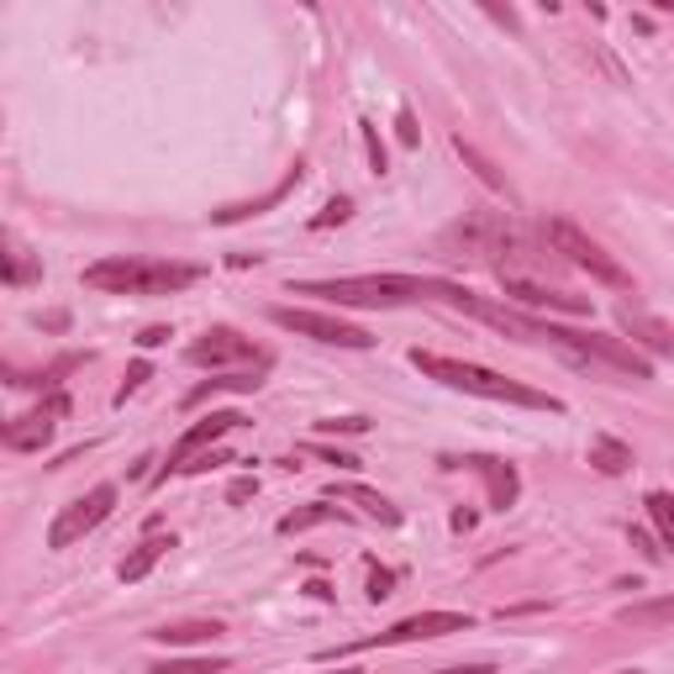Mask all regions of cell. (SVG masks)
<instances>
[{
    "mask_svg": "<svg viewBox=\"0 0 674 674\" xmlns=\"http://www.w3.org/2000/svg\"><path fill=\"white\" fill-rule=\"evenodd\" d=\"M269 322L295 332V338H311V343H327V348H375V338L364 327L343 322L332 311H311V306H274Z\"/></svg>",
    "mask_w": 674,
    "mask_h": 674,
    "instance_id": "6",
    "label": "cell"
},
{
    "mask_svg": "<svg viewBox=\"0 0 674 674\" xmlns=\"http://www.w3.org/2000/svg\"><path fill=\"white\" fill-rule=\"evenodd\" d=\"M474 616L470 612H416V616H401V622H390L385 632L375 638H358L348 648H327L322 664L332 659H348V653H364V648H395V643H427V638H448V632H470Z\"/></svg>",
    "mask_w": 674,
    "mask_h": 674,
    "instance_id": "5",
    "label": "cell"
},
{
    "mask_svg": "<svg viewBox=\"0 0 674 674\" xmlns=\"http://www.w3.org/2000/svg\"><path fill=\"white\" fill-rule=\"evenodd\" d=\"M196 280H201L196 264H169V259H143V253H117L85 269V285L106 295H175Z\"/></svg>",
    "mask_w": 674,
    "mask_h": 674,
    "instance_id": "3",
    "label": "cell"
},
{
    "mask_svg": "<svg viewBox=\"0 0 674 674\" xmlns=\"http://www.w3.org/2000/svg\"><path fill=\"white\" fill-rule=\"evenodd\" d=\"M438 674H496V664H453V670H438Z\"/></svg>",
    "mask_w": 674,
    "mask_h": 674,
    "instance_id": "36",
    "label": "cell"
},
{
    "mask_svg": "<svg viewBox=\"0 0 674 674\" xmlns=\"http://www.w3.org/2000/svg\"><path fill=\"white\" fill-rule=\"evenodd\" d=\"M612 674H643V670H612Z\"/></svg>",
    "mask_w": 674,
    "mask_h": 674,
    "instance_id": "37",
    "label": "cell"
},
{
    "mask_svg": "<svg viewBox=\"0 0 674 674\" xmlns=\"http://www.w3.org/2000/svg\"><path fill=\"white\" fill-rule=\"evenodd\" d=\"M233 659H164V664H153L147 674H227Z\"/></svg>",
    "mask_w": 674,
    "mask_h": 674,
    "instance_id": "25",
    "label": "cell"
},
{
    "mask_svg": "<svg viewBox=\"0 0 674 674\" xmlns=\"http://www.w3.org/2000/svg\"><path fill=\"white\" fill-rule=\"evenodd\" d=\"M411 369H422L427 380L448 385V390H464V395H485V401H506V406H528V411H564L558 395L548 390H532L522 380H506L485 364H464V358H448V353H427L411 348Z\"/></svg>",
    "mask_w": 674,
    "mask_h": 674,
    "instance_id": "2",
    "label": "cell"
},
{
    "mask_svg": "<svg viewBox=\"0 0 674 674\" xmlns=\"http://www.w3.org/2000/svg\"><path fill=\"white\" fill-rule=\"evenodd\" d=\"M291 295H317L332 306H369V311H395L416 300H442L453 306L459 285L453 280H427V274H343V280H300Z\"/></svg>",
    "mask_w": 674,
    "mask_h": 674,
    "instance_id": "1",
    "label": "cell"
},
{
    "mask_svg": "<svg viewBox=\"0 0 674 674\" xmlns=\"http://www.w3.org/2000/svg\"><path fill=\"white\" fill-rule=\"evenodd\" d=\"M590 464L601 474H627L632 470V448L622 438H612V433H595V438H590Z\"/></svg>",
    "mask_w": 674,
    "mask_h": 674,
    "instance_id": "18",
    "label": "cell"
},
{
    "mask_svg": "<svg viewBox=\"0 0 674 674\" xmlns=\"http://www.w3.org/2000/svg\"><path fill=\"white\" fill-rule=\"evenodd\" d=\"M233 427H243V416H237V411H211L205 422H196V427H185V433H179V442H175V448H169V464H164V480H169V474H185V470H190V464H196V459H201V453H211V442H216V438H227Z\"/></svg>",
    "mask_w": 674,
    "mask_h": 674,
    "instance_id": "10",
    "label": "cell"
},
{
    "mask_svg": "<svg viewBox=\"0 0 674 674\" xmlns=\"http://www.w3.org/2000/svg\"><path fill=\"white\" fill-rule=\"evenodd\" d=\"M147 375H153V364H147V358H138V364L127 369V380L117 385V406H127V395H138V390H143Z\"/></svg>",
    "mask_w": 674,
    "mask_h": 674,
    "instance_id": "29",
    "label": "cell"
},
{
    "mask_svg": "<svg viewBox=\"0 0 674 674\" xmlns=\"http://www.w3.org/2000/svg\"><path fill=\"white\" fill-rule=\"evenodd\" d=\"M37 280H43V264L32 259L16 237L5 233V285H11V291H27V285H37Z\"/></svg>",
    "mask_w": 674,
    "mask_h": 674,
    "instance_id": "19",
    "label": "cell"
},
{
    "mask_svg": "<svg viewBox=\"0 0 674 674\" xmlns=\"http://www.w3.org/2000/svg\"><path fill=\"white\" fill-rule=\"evenodd\" d=\"M390 590H395V575H390V569H380V564L369 558V601H385Z\"/></svg>",
    "mask_w": 674,
    "mask_h": 674,
    "instance_id": "30",
    "label": "cell"
},
{
    "mask_svg": "<svg viewBox=\"0 0 674 674\" xmlns=\"http://www.w3.org/2000/svg\"><path fill=\"white\" fill-rule=\"evenodd\" d=\"M300 179H306V164H295L291 175L280 179V185H274V190H264V196H259V201L227 205V211H216V216H211V222H222V227H233V222H248V216H264L269 205H280V201H285V196H291V190H295V185H300Z\"/></svg>",
    "mask_w": 674,
    "mask_h": 674,
    "instance_id": "15",
    "label": "cell"
},
{
    "mask_svg": "<svg viewBox=\"0 0 674 674\" xmlns=\"http://www.w3.org/2000/svg\"><path fill=\"white\" fill-rule=\"evenodd\" d=\"M332 496H338V500H358L375 522H385V528H401V511H395L380 490H369V485H332Z\"/></svg>",
    "mask_w": 674,
    "mask_h": 674,
    "instance_id": "21",
    "label": "cell"
},
{
    "mask_svg": "<svg viewBox=\"0 0 674 674\" xmlns=\"http://www.w3.org/2000/svg\"><path fill=\"white\" fill-rule=\"evenodd\" d=\"M622 622H632V627H659V622H674V595L632 601V606H622Z\"/></svg>",
    "mask_w": 674,
    "mask_h": 674,
    "instance_id": "24",
    "label": "cell"
},
{
    "mask_svg": "<svg viewBox=\"0 0 674 674\" xmlns=\"http://www.w3.org/2000/svg\"><path fill=\"white\" fill-rule=\"evenodd\" d=\"M364 147H369V164H375V175H385V143L375 138V127H364Z\"/></svg>",
    "mask_w": 674,
    "mask_h": 674,
    "instance_id": "32",
    "label": "cell"
},
{
    "mask_svg": "<svg viewBox=\"0 0 674 674\" xmlns=\"http://www.w3.org/2000/svg\"><path fill=\"white\" fill-rule=\"evenodd\" d=\"M632 548H643L648 564H659V558H664V548H653V532H643V528H632Z\"/></svg>",
    "mask_w": 674,
    "mask_h": 674,
    "instance_id": "33",
    "label": "cell"
},
{
    "mask_svg": "<svg viewBox=\"0 0 674 674\" xmlns=\"http://www.w3.org/2000/svg\"><path fill=\"white\" fill-rule=\"evenodd\" d=\"M470 470L485 480V490H490V511H511L517 506V496H522V480H517V470L511 464H500V459H470Z\"/></svg>",
    "mask_w": 674,
    "mask_h": 674,
    "instance_id": "13",
    "label": "cell"
},
{
    "mask_svg": "<svg viewBox=\"0 0 674 674\" xmlns=\"http://www.w3.org/2000/svg\"><path fill=\"white\" fill-rule=\"evenodd\" d=\"M117 511V485H95L85 496H74L63 506L59 517H54V528H48V548H74L85 532H95L106 517Z\"/></svg>",
    "mask_w": 674,
    "mask_h": 674,
    "instance_id": "7",
    "label": "cell"
},
{
    "mask_svg": "<svg viewBox=\"0 0 674 674\" xmlns=\"http://www.w3.org/2000/svg\"><path fill=\"white\" fill-rule=\"evenodd\" d=\"M348 216H353V201H348V196H338V201H327V205H322V216L311 222V233H327V227H343Z\"/></svg>",
    "mask_w": 674,
    "mask_h": 674,
    "instance_id": "26",
    "label": "cell"
},
{
    "mask_svg": "<svg viewBox=\"0 0 674 674\" xmlns=\"http://www.w3.org/2000/svg\"><path fill=\"white\" fill-rule=\"evenodd\" d=\"M453 147H459V158H464V164H470L474 175H480V185H490L496 196H506V201H517V196H511V185H506V175H500V169H496V164H490V158H485V153H480V147H474V143H464V138H453Z\"/></svg>",
    "mask_w": 674,
    "mask_h": 674,
    "instance_id": "22",
    "label": "cell"
},
{
    "mask_svg": "<svg viewBox=\"0 0 674 674\" xmlns=\"http://www.w3.org/2000/svg\"><path fill=\"white\" fill-rule=\"evenodd\" d=\"M185 358L196 364V369H227L233 375V364H274L264 348H253V338H243V332H233V327H211V332H201L190 348H185Z\"/></svg>",
    "mask_w": 674,
    "mask_h": 674,
    "instance_id": "8",
    "label": "cell"
},
{
    "mask_svg": "<svg viewBox=\"0 0 674 674\" xmlns=\"http://www.w3.org/2000/svg\"><path fill=\"white\" fill-rule=\"evenodd\" d=\"M395 132H401V143L406 147H416V138H422V132H416V117H411L406 106H401V117H395Z\"/></svg>",
    "mask_w": 674,
    "mask_h": 674,
    "instance_id": "34",
    "label": "cell"
},
{
    "mask_svg": "<svg viewBox=\"0 0 674 674\" xmlns=\"http://www.w3.org/2000/svg\"><path fill=\"white\" fill-rule=\"evenodd\" d=\"M643 511H648V522H653V532H659V543L674 554V496L670 490H648Z\"/></svg>",
    "mask_w": 674,
    "mask_h": 674,
    "instance_id": "23",
    "label": "cell"
},
{
    "mask_svg": "<svg viewBox=\"0 0 674 674\" xmlns=\"http://www.w3.org/2000/svg\"><path fill=\"white\" fill-rule=\"evenodd\" d=\"M506 285V300L528 306V311H558V317H590V300L586 295H569V291H554L543 280H500Z\"/></svg>",
    "mask_w": 674,
    "mask_h": 674,
    "instance_id": "12",
    "label": "cell"
},
{
    "mask_svg": "<svg viewBox=\"0 0 674 674\" xmlns=\"http://www.w3.org/2000/svg\"><path fill=\"white\" fill-rule=\"evenodd\" d=\"M264 369H269V364H259V369H233V375H216V380H201L190 395H185V406H201V401H211V395H227V390L253 395V390L264 385Z\"/></svg>",
    "mask_w": 674,
    "mask_h": 674,
    "instance_id": "16",
    "label": "cell"
},
{
    "mask_svg": "<svg viewBox=\"0 0 674 674\" xmlns=\"http://www.w3.org/2000/svg\"><path fill=\"white\" fill-rule=\"evenodd\" d=\"M227 627L216 622V616H196V622H164V627H153L147 638L164 648H201V643H216Z\"/></svg>",
    "mask_w": 674,
    "mask_h": 674,
    "instance_id": "14",
    "label": "cell"
},
{
    "mask_svg": "<svg viewBox=\"0 0 674 674\" xmlns=\"http://www.w3.org/2000/svg\"><path fill=\"white\" fill-rule=\"evenodd\" d=\"M543 233H548V248H554L558 259H564V264H575V269H586L595 285H606V291H632V269L616 264L612 253H606V248H601L590 233H580L575 222L554 216Z\"/></svg>",
    "mask_w": 674,
    "mask_h": 674,
    "instance_id": "4",
    "label": "cell"
},
{
    "mask_svg": "<svg viewBox=\"0 0 674 674\" xmlns=\"http://www.w3.org/2000/svg\"><path fill=\"white\" fill-rule=\"evenodd\" d=\"M338 433H369V416H327V422H317V438H338Z\"/></svg>",
    "mask_w": 674,
    "mask_h": 674,
    "instance_id": "27",
    "label": "cell"
},
{
    "mask_svg": "<svg viewBox=\"0 0 674 674\" xmlns=\"http://www.w3.org/2000/svg\"><path fill=\"white\" fill-rule=\"evenodd\" d=\"M169 548H175V537H143V543H138V548H132V554L117 564L121 586H138V580H147V569H153L158 558L169 554Z\"/></svg>",
    "mask_w": 674,
    "mask_h": 674,
    "instance_id": "17",
    "label": "cell"
},
{
    "mask_svg": "<svg viewBox=\"0 0 674 674\" xmlns=\"http://www.w3.org/2000/svg\"><path fill=\"white\" fill-rule=\"evenodd\" d=\"M306 453H317V459H322V464H332V470H358V459H353V453H343V448H327L322 438L306 442Z\"/></svg>",
    "mask_w": 674,
    "mask_h": 674,
    "instance_id": "28",
    "label": "cell"
},
{
    "mask_svg": "<svg viewBox=\"0 0 674 674\" xmlns=\"http://www.w3.org/2000/svg\"><path fill=\"white\" fill-rule=\"evenodd\" d=\"M63 416H69V395H63V390H48V401H43L37 411L16 416V422H5L0 442H5L11 453H37V448L54 442V427H59Z\"/></svg>",
    "mask_w": 674,
    "mask_h": 674,
    "instance_id": "9",
    "label": "cell"
},
{
    "mask_svg": "<svg viewBox=\"0 0 674 674\" xmlns=\"http://www.w3.org/2000/svg\"><path fill=\"white\" fill-rule=\"evenodd\" d=\"M616 327L632 338V348L643 353H653V358H674V327L670 322H659L653 311H643V306H632V300H622L616 306Z\"/></svg>",
    "mask_w": 674,
    "mask_h": 674,
    "instance_id": "11",
    "label": "cell"
},
{
    "mask_svg": "<svg viewBox=\"0 0 674 674\" xmlns=\"http://www.w3.org/2000/svg\"><path fill=\"white\" fill-rule=\"evenodd\" d=\"M158 343H169V327H143L138 332V348H158Z\"/></svg>",
    "mask_w": 674,
    "mask_h": 674,
    "instance_id": "35",
    "label": "cell"
},
{
    "mask_svg": "<svg viewBox=\"0 0 674 674\" xmlns=\"http://www.w3.org/2000/svg\"><path fill=\"white\" fill-rule=\"evenodd\" d=\"M322 522H348V511L332 506V500H311V506H300L291 517H280V532L291 537V532H311V528H322Z\"/></svg>",
    "mask_w": 674,
    "mask_h": 674,
    "instance_id": "20",
    "label": "cell"
},
{
    "mask_svg": "<svg viewBox=\"0 0 674 674\" xmlns=\"http://www.w3.org/2000/svg\"><path fill=\"white\" fill-rule=\"evenodd\" d=\"M259 496V480H253V474H237L233 485H227V500H233V506H243V500H253Z\"/></svg>",
    "mask_w": 674,
    "mask_h": 674,
    "instance_id": "31",
    "label": "cell"
}]
</instances>
